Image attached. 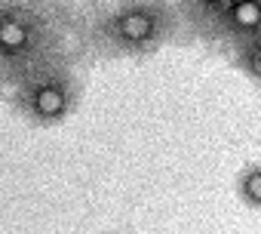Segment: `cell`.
<instances>
[{"instance_id": "obj_1", "label": "cell", "mask_w": 261, "mask_h": 234, "mask_svg": "<svg viewBox=\"0 0 261 234\" xmlns=\"http://www.w3.org/2000/svg\"><path fill=\"white\" fill-rule=\"evenodd\" d=\"M178 28V10L169 0H120L98 13L89 34L108 56H148Z\"/></svg>"}, {"instance_id": "obj_2", "label": "cell", "mask_w": 261, "mask_h": 234, "mask_svg": "<svg viewBox=\"0 0 261 234\" xmlns=\"http://www.w3.org/2000/svg\"><path fill=\"white\" fill-rule=\"evenodd\" d=\"M46 19L34 4H0V68H13L16 77H28L43 68L34 56L46 46Z\"/></svg>"}, {"instance_id": "obj_3", "label": "cell", "mask_w": 261, "mask_h": 234, "mask_svg": "<svg viewBox=\"0 0 261 234\" xmlns=\"http://www.w3.org/2000/svg\"><path fill=\"white\" fill-rule=\"evenodd\" d=\"M74 77H77V74H71L65 65L46 62L43 68L31 71V74L22 80L19 105L28 111L31 121H40V124L62 121V117L71 111L74 99H77V83H74Z\"/></svg>"}, {"instance_id": "obj_4", "label": "cell", "mask_w": 261, "mask_h": 234, "mask_svg": "<svg viewBox=\"0 0 261 234\" xmlns=\"http://www.w3.org/2000/svg\"><path fill=\"white\" fill-rule=\"evenodd\" d=\"M258 34H261V0H249V4L227 7L224 16L209 28V34L203 40L221 43L230 53V50H237L240 43H246Z\"/></svg>"}, {"instance_id": "obj_5", "label": "cell", "mask_w": 261, "mask_h": 234, "mask_svg": "<svg viewBox=\"0 0 261 234\" xmlns=\"http://www.w3.org/2000/svg\"><path fill=\"white\" fill-rule=\"evenodd\" d=\"M175 10H178V19H185L191 28H197L200 37L209 34V28L224 16V10L230 7L227 0H172Z\"/></svg>"}, {"instance_id": "obj_6", "label": "cell", "mask_w": 261, "mask_h": 234, "mask_svg": "<svg viewBox=\"0 0 261 234\" xmlns=\"http://www.w3.org/2000/svg\"><path fill=\"white\" fill-rule=\"evenodd\" d=\"M230 62L255 83H261V34L240 43L237 50H230Z\"/></svg>"}, {"instance_id": "obj_7", "label": "cell", "mask_w": 261, "mask_h": 234, "mask_svg": "<svg viewBox=\"0 0 261 234\" xmlns=\"http://www.w3.org/2000/svg\"><path fill=\"white\" fill-rule=\"evenodd\" d=\"M237 191L240 197L249 203V206H258L261 209V163H252L240 173V182H237Z\"/></svg>"}, {"instance_id": "obj_8", "label": "cell", "mask_w": 261, "mask_h": 234, "mask_svg": "<svg viewBox=\"0 0 261 234\" xmlns=\"http://www.w3.org/2000/svg\"><path fill=\"white\" fill-rule=\"evenodd\" d=\"M227 4H230V7H237V4H249V0H227Z\"/></svg>"}]
</instances>
